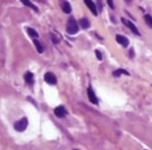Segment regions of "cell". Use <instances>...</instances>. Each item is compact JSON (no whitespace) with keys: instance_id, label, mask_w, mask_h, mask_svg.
<instances>
[{"instance_id":"obj_13","label":"cell","mask_w":152,"mask_h":150,"mask_svg":"<svg viewBox=\"0 0 152 150\" xmlns=\"http://www.w3.org/2000/svg\"><path fill=\"white\" fill-rule=\"evenodd\" d=\"M27 33L32 37V38H34V39H37L38 37H39V34H38V32L36 31V30H33V29H31V27H28L27 29Z\"/></svg>"},{"instance_id":"obj_2","label":"cell","mask_w":152,"mask_h":150,"mask_svg":"<svg viewBox=\"0 0 152 150\" xmlns=\"http://www.w3.org/2000/svg\"><path fill=\"white\" fill-rule=\"evenodd\" d=\"M27 125H28V119L26 117H24V118H21L18 122L14 123V129L17 131H24L27 128Z\"/></svg>"},{"instance_id":"obj_7","label":"cell","mask_w":152,"mask_h":150,"mask_svg":"<svg viewBox=\"0 0 152 150\" xmlns=\"http://www.w3.org/2000/svg\"><path fill=\"white\" fill-rule=\"evenodd\" d=\"M87 97H89V99H90V102L92 104H98V98H97L96 94L93 92V90L91 88L87 89Z\"/></svg>"},{"instance_id":"obj_15","label":"cell","mask_w":152,"mask_h":150,"mask_svg":"<svg viewBox=\"0 0 152 150\" xmlns=\"http://www.w3.org/2000/svg\"><path fill=\"white\" fill-rule=\"evenodd\" d=\"M126 74V76H127V74H129V72L127 71H125V70H117V71H114L113 72V76L114 77H118V76H120V74Z\"/></svg>"},{"instance_id":"obj_6","label":"cell","mask_w":152,"mask_h":150,"mask_svg":"<svg viewBox=\"0 0 152 150\" xmlns=\"http://www.w3.org/2000/svg\"><path fill=\"white\" fill-rule=\"evenodd\" d=\"M60 7H61V10L65 12V13H71V11H72V9H71V5H70V3L67 1V0H60Z\"/></svg>"},{"instance_id":"obj_19","label":"cell","mask_w":152,"mask_h":150,"mask_svg":"<svg viewBox=\"0 0 152 150\" xmlns=\"http://www.w3.org/2000/svg\"><path fill=\"white\" fill-rule=\"evenodd\" d=\"M51 39H52V40H53V43H55V44H57V43L59 41V40H58V39H57V38H55L54 36H52V37H51Z\"/></svg>"},{"instance_id":"obj_9","label":"cell","mask_w":152,"mask_h":150,"mask_svg":"<svg viewBox=\"0 0 152 150\" xmlns=\"http://www.w3.org/2000/svg\"><path fill=\"white\" fill-rule=\"evenodd\" d=\"M116 40H117L120 45H123V46H129V39H127L126 37H124V36L117 34V36H116Z\"/></svg>"},{"instance_id":"obj_12","label":"cell","mask_w":152,"mask_h":150,"mask_svg":"<svg viewBox=\"0 0 152 150\" xmlns=\"http://www.w3.org/2000/svg\"><path fill=\"white\" fill-rule=\"evenodd\" d=\"M25 82L28 83V84H32L33 83V73L32 72H27L25 74Z\"/></svg>"},{"instance_id":"obj_17","label":"cell","mask_w":152,"mask_h":150,"mask_svg":"<svg viewBox=\"0 0 152 150\" xmlns=\"http://www.w3.org/2000/svg\"><path fill=\"white\" fill-rule=\"evenodd\" d=\"M96 56H97V58H98L99 60H102V59H103V56H102V53H100V52H99L98 50L96 51Z\"/></svg>"},{"instance_id":"obj_14","label":"cell","mask_w":152,"mask_h":150,"mask_svg":"<svg viewBox=\"0 0 152 150\" xmlns=\"http://www.w3.org/2000/svg\"><path fill=\"white\" fill-rule=\"evenodd\" d=\"M33 43H34V45H36V47H37V51L39 52V53H41L43 51H44V47H43V45L37 40V39H34L33 40Z\"/></svg>"},{"instance_id":"obj_1","label":"cell","mask_w":152,"mask_h":150,"mask_svg":"<svg viewBox=\"0 0 152 150\" xmlns=\"http://www.w3.org/2000/svg\"><path fill=\"white\" fill-rule=\"evenodd\" d=\"M79 27H78V23L75 21L74 18H70L68 21H67V25H66V31L68 34H75L78 32Z\"/></svg>"},{"instance_id":"obj_16","label":"cell","mask_w":152,"mask_h":150,"mask_svg":"<svg viewBox=\"0 0 152 150\" xmlns=\"http://www.w3.org/2000/svg\"><path fill=\"white\" fill-rule=\"evenodd\" d=\"M144 18H145V21H146V24H147V25H148L151 29H152V17H151L150 14H146Z\"/></svg>"},{"instance_id":"obj_10","label":"cell","mask_w":152,"mask_h":150,"mask_svg":"<svg viewBox=\"0 0 152 150\" xmlns=\"http://www.w3.org/2000/svg\"><path fill=\"white\" fill-rule=\"evenodd\" d=\"M20 1L24 4V5H26V6H28V7H31L33 11H36V12H38V7L33 4V3H31L30 0H20Z\"/></svg>"},{"instance_id":"obj_18","label":"cell","mask_w":152,"mask_h":150,"mask_svg":"<svg viewBox=\"0 0 152 150\" xmlns=\"http://www.w3.org/2000/svg\"><path fill=\"white\" fill-rule=\"evenodd\" d=\"M107 4H109V6H110L111 9H114V5H113V1H112V0H107Z\"/></svg>"},{"instance_id":"obj_20","label":"cell","mask_w":152,"mask_h":150,"mask_svg":"<svg viewBox=\"0 0 152 150\" xmlns=\"http://www.w3.org/2000/svg\"><path fill=\"white\" fill-rule=\"evenodd\" d=\"M125 1H126V3H129V4H130V3H131V1H132V0H125Z\"/></svg>"},{"instance_id":"obj_4","label":"cell","mask_w":152,"mask_h":150,"mask_svg":"<svg viewBox=\"0 0 152 150\" xmlns=\"http://www.w3.org/2000/svg\"><path fill=\"white\" fill-rule=\"evenodd\" d=\"M44 79H45V82H46V83H48V84H51V85L57 84V78H55V76H54V74H53L52 72H47V73H45Z\"/></svg>"},{"instance_id":"obj_3","label":"cell","mask_w":152,"mask_h":150,"mask_svg":"<svg viewBox=\"0 0 152 150\" xmlns=\"http://www.w3.org/2000/svg\"><path fill=\"white\" fill-rule=\"evenodd\" d=\"M121 21H123V24H124V25H126V26L132 31V33H134V34H137V36H140V32L138 31V29H137V27H136V26H134L130 20H127L126 18H121Z\"/></svg>"},{"instance_id":"obj_5","label":"cell","mask_w":152,"mask_h":150,"mask_svg":"<svg viewBox=\"0 0 152 150\" xmlns=\"http://www.w3.org/2000/svg\"><path fill=\"white\" fill-rule=\"evenodd\" d=\"M66 114H67V111H66V109L64 108V106H57L55 109H54V115L57 116V117H59V118H63V117H65L66 116Z\"/></svg>"},{"instance_id":"obj_8","label":"cell","mask_w":152,"mask_h":150,"mask_svg":"<svg viewBox=\"0 0 152 150\" xmlns=\"http://www.w3.org/2000/svg\"><path fill=\"white\" fill-rule=\"evenodd\" d=\"M84 1H85L86 6L90 9V11H91L94 16H97V14H98V11H97V7H96V5H94V3L92 1V0H84Z\"/></svg>"},{"instance_id":"obj_21","label":"cell","mask_w":152,"mask_h":150,"mask_svg":"<svg viewBox=\"0 0 152 150\" xmlns=\"http://www.w3.org/2000/svg\"><path fill=\"white\" fill-rule=\"evenodd\" d=\"M74 150H78V149H74Z\"/></svg>"},{"instance_id":"obj_11","label":"cell","mask_w":152,"mask_h":150,"mask_svg":"<svg viewBox=\"0 0 152 150\" xmlns=\"http://www.w3.org/2000/svg\"><path fill=\"white\" fill-rule=\"evenodd\" d=\"M79 24H80V27H83V29H89L90 27V21L86 18H82Z\"/></svg>"}]
</instances>
